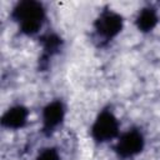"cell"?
I'll return each mask as SVG.
<instances>
[{
	"instance_id": "5",
	"label": "cell",
	"mask_w": 160,
	"mask_h": 160,
	"mask_svg": "<svg viewBox=\"0 0 160 160\" xmlns=\"http://www.w3.org/2000/svg\"><path fill=\"white\" fill-rule=\"evenodd\" d=\"M64 119V108L60 101H52L44 109L42 114V121H44V130L51 131L56 126L60 125V122Z\"/></svg>"
},
{
	"instance_id": "1",
	"label": "cell",
	"mask_w": 160,
	"mask_h": 160,
	"mask_svg": "<svg viewBox=\"0 0 160 160\" xmlns=\"http://www.w3.org/2000/svg\"><path fill=\"white\" fill-rule=\"evenodd\" d=\"M12 18L19 22L22 32L32 35L41 28L45 19V11L40 2L21 1L15 6Z\"/></svg>"
},
{
	"instance_id": "2",
	"label": "cell",
	"mask_w": 160,
	"mask_h": 160,
	"mask_svg": "<svg viewBox=\"0 0 160 160\" xmlns=\"http://www.w3.org/2000/svg\"><path fill=\"white\" fill-rule=\"evenodd\" d=\"M92 136L98 141H108L114 139L119 132V122L110 111H102L95 120L92 129Z\"/></svg>"
},
{
	"instance_id": "9",
	"label": "cell",
	"mask_w": 160,
	"mask_h": 160,
	"mask_svg": "<svg viewBox=\"0 0 160 160\" xmlns=\"http://www.w3.org/2000/svg\"><path fill=\"white\" fill-rule=\"evenodd\" d=\"M36 160H60V156L55 149H45L39 154Z\"/></svg>"
},
{
	"instance_id": "7",
	"label": "cell",
	"mask_w": 160,
	"mask_h": 160,
	"mask_svg": "<svg viewBox=\"0 0 160 160\" xmlns=\"http://www.w3.org/2000/svg\"><path fill=\"white\" fill-rule=\"evenodd\" d=\"M158 24V14L154 9H144L136 18V25L141 31H151Z\"/></svg>"
},
{
	"instance_id": "6",
	"label": "cell",
	"mask_w": 160,
	"mask_h": 160,
	"mask_svg": "<svg viewBox=\"0 0 160 160\" xmlns=\"http://www.w3.org/2000/svg\"><path fill=\"white\" fill-rule=\"evenodd\" d=\"M28 119V110L24 106H14L9 109L1 119V122L5 128L9 129H19L22 128Z\"/></svg>"
},
{
	"instance_id": "8",
	"label": "cell",
	"mask_w": 160,
	"mask_h": 160,
	"mask_svg": "<svg viewBox=\"0 0 160 160\" xmlns=\"http://www.w3.org/2000/svg\"><path fill=\"white\" fill-rule=\"evenodd\" d=\"M42 44H44L45 55L49 58L50 55H52L54 52L58 51L59 46L61 45V40H60L59 36L51 34V35H46V36L42 39Z\"/></svg>"
},
{
	"instance_id": "3",
	"label": "cell",
	"mask_w": 160,
	"mask_h": 160,
	"mask_svg": "<svg viewBox=\"0 0 160 160\" xmlns=\"http://www.w3.org/2000/svg\"><path fill=\"white\" fill-rule=\"evenodd\" d=\"M122 28V19L114 11H104L95 22V29L100 36L109 40L118 35Z\"/></svg>"
},
{
	"instance_id": "4",
	"label": "cell",
	"mask_w": 160,
	"mask_h": 160,
	"mask_svg": "<svg viewBox=\"0 0 160 160\" xmlns=\"http://www.w3.org/2000/svg\"><path fill=\"white\" fill-rule=\"evenodd\" d=\"M144 148V138L136 130L125 132L116 144V152L122 158H130L139 154Z\"/></svg>"
}]
</instances>
